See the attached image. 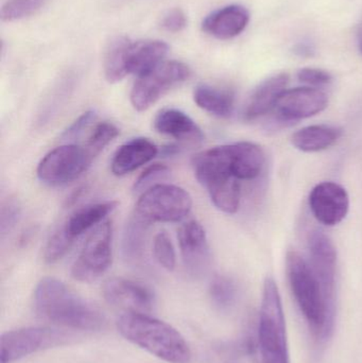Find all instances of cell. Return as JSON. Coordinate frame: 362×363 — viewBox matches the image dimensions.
<instances>
[{
    "label": "cell",
    "instance_id": "6da1fadb",
    "mask_svg": "<svg viewBox=\"0 0 362 363\" xmlns=\"http://www.w3.org/2000/svg\"><path fill=\"white\" fill-rule=\"evenodd\" d=\"M33 304L38 317L61 328L97 332L106 324V315L97 306L53 277H45L36 285Z\"/></svg>",
    "mask_w": 362,
    "mask_h": 363
},
{
    "label": "cell",
    "instance_id": "7a4b0ae2",
    "mask_svg": "<svg viewBox=\"0 0 362 363\" xmlns=\"http://www.w3.org/2000/svg\"><path fill=\"white\" fill-rule=\"evenodd\" d=\"M119 334L159 359L191 363L193 354L184 337L174 326L147 313H123L117 319Z\"/></svg>",
    "mask_w": 362,
    "mask_h": 363
},
{
    "label": "cell",
    "instance_id": "3957f363",
    "mask_svg": "<svg viewBox=\"0 0 362 363\" xmlns=\"http://www.w3.org/2000/svg\"><path fill=\"white\" fill-rule=\"evenodd\" d=\"M289 286L306 323L318 338H327L334 325L335 313L329 308L320 283L307 260L297 251L287 252Z\"/></svg>",
    "mask_w": 362,
    "mask_h": 363
},
{
    "label": "cell",
    "instance_id": "277c9868",
    "mask_svg": "<svg viewBox=\"0 0 362 363\" xmlns=\"http://www.w3.org/2000/svg\"><path fill=\"white\" fill-rule=\"evenodd\" d=\"M259 322L261 363H290L282 300L272 277L264 281Z\"/></svg>",
    "mask_w": 362,
    "mask_h": 363
},
{
    "label": "cell",
    "instance_id": "5b68a950",
    "mask_svg": "<svg viewBox=\"0 0 362 363\" xmlns=\"http://www.w3.org/2000/svg\"><path fill=\"white\" fill-rule=\"evenodd\" d=\"M191 207L193 200L186 190L162 183L140 194L136 203L135 213L150 224L179 222L188 216Z\"/></svg>",
    "mask_w": 362,
    "mask_h": 363
},
{
    "label": "cell",
    "instance_id": "8992f818",
    "mask_svg": "<svg viewBox=\"0 0 362 363\" xmlns=\"http://www.w3.org/2000/svg\"><path fill=\"white\" fill-rule=\"evenodd\" d=\"M64 330L46 326H31L4 333L0 338V363H13L52 347L69 342Z\"/></svg>",
    "mask_w": 362,
    "mask_h": 363
},
{
    "label": "cell",
    "instance_id": "52a82bcc",
    "mask_svg": "<svg viewBox=\"0 0 362 363\" xmlns=\"http://www.w3.org/2000/svg\"><path fill=\"white\" fill-rule=\"evenodd\" d=\"M95 159L84 145H63L45 155L38 164L36 174L43 183L66 185L80 178Z\"/></svg>",
    "mask_w": 362,
    "mask_h": 363
},
{
    "label": "cell",
    "instance_id": "ba28073f",
    "mask_svg": "<svg viewBox=\"0 0 362 363\" xmlns=\"http://www.w3.org/2000/svg\"><path fill=\"white\" fill-rule=\"evenodd\" d=\"M191 76L188 66L182 62H163L148 74L137 78L131 91V104L138 112L152 106L162 96Z\"/></svg>",
    "mask_w": 362,
    "mask_h": 363
},
{
    "label": "cell",
    "instance_id": "9c48e42d",
    "mask_svg": "<svg viewBox=\"0 0 362 363\" xmlns=\"http://www.w3.org/2000/svg\"><path fill=\"white\" fill-rule=\"evenodd\" d=\"M113 228L110 221H103L89 235L72 267V277L80 283L89 284L99 279L112 264Z\"/></svg>",
    "mask_w": 362,
    "mask_h": 363
},
{
    "label": "cell",
    "instance_id": "30bf717a",
    "mask_svg": "<svg viewBox=\"0 0 362 363\" xmlns=\"http://www.w3.org/2000/svg\"><path fill=\"white\" fill-rule=\"evenodd\" d=\"M327 94L317 87H295L286 89L278 98L273 111V125H293L302 119L318 115L327 108Z\"/></svg>",
    "mask_w": 362,
    "mask_h": 363
},
{
    "label": "cell",
    "instance_id": "8fae6325",
    "mask_svg": "<svg viewBox=\"0 0 362 363\" xmlns=\"http://www.w3.org/2000/svg\"><path fill=\"white\" fill-rule=\"evenodd\" d=\"M310 264L322 288L329 308L335 313L337 251L329 236L320 230L310 233L307 239Z\"/></svg>",
    "mask_w": 362,
    "mask_h": 363
},
{
    "label": "cell",
    "instance_id": "7c38bea8",
    "mask_svg": "<svg viewBox=\"0 0 362 363\" xmlns=\"http://www.w3.org/2000/svg\"><path fill=\"white\" fill-rule=\"evenodd\" d=\"M104 300L123 313H149L155 306V296L144 284L123 277H113L102 286Z\"/></svg>",
    "mask_w": 362,
    "mask_h": 363
},
{
    "label": "cell",
    "instance_id": "4fadbf2b",
    "mask_svg": "<svg viewBox=\"0 0 362 363\" xmlns=\"http://www.w3.org/2000/svg\"><path fill=\"white\" fill-rule=\"evenodd\" d=\"M310 211L323 225L335 226L346 219L350 209V196L344 186L335 182H322L312 188Z\"/></svg>",
    "mask_w": 362,
    "mask_h": 363
},
{
    "label": "cell",
    "instance_id": "5bb4252c",
    "mask_svg": "<svg viewBox=\"0 0 362 363\" xmlns=\"http://www.w3.org/2000/svg\"><path fill=\"white\" fill-rule=\"evenodd\" d=\"M178 239L186 272L195 279L203 277L210 264V245L203 226L191 220L181 226Z\"/></svg>",
    "mask_w": 362,
    "mask_h": 363
},
{
    "label": "cell",
    "instance_id": "9a60e30c",
    "mask_svg": "<svg viewBox=\"0 0 362 363\" xmlns=\"http://www.w3.org/2000/svg\"><path fill=\"white\" fill-rule=\"evenodd\" d=\"M288 74H274L259 85L244 106L242 117L246 121H256L273 111L280 96L287 89Z\"/></svg>",
    "mask_w": 362,
    "mask_h": 363
},
{
    "label": "cell",
    "instance_id": "2e32d148",
    "mask_svg": "<svg viewBox=\"0 0 362 363\" xmlns=\"http://www.w3.org/2000/svg\"><path fill=\"white\" fill-rule=\"evenodd\" d=\"M250 14L244 6L231 4L215 11L202 23V29L218 40H231L244 31Z\"/></svg>",
    "mask_w": 362,
    "mask_h": 363
},
{
    "label": "cell",
    "instance_id": "e0dca14e",
    "mask_svg": "<svg viewBox=\"0 0 362 363\" xmlns=\"http://www.w3.org/2000/svg\"><path fill=\"white\" fill-rule=\"evenodd\" d=\"M159 153L157 145L148 138H133L116 151L111 163V169L115 176H125L152 161Z\"/></svg>",
    "mask_w": 362,
    "mask_h": 363
},
{
    "label": "cell",
    "instance_id": "ac0fdd59",
    "mask_svg": "<svg viewBox=\"0 0 362 363\" xmlns=\"http://www.w3.org/2000/svg\"><path fill=\"white\" fill-rule=\"evenodd\" d=\"M154 129L163 135L189 144H197L204 138L199 125L186 113L176 108L161 111L155 117Z\"/></svg>",
    "mask_w": 362,
    "mask_h": 363
},
{
    "label": "cell",
    "instance_id": "d6986e66",
    "mask_svg": "<svg viewBox=\"0 0 362 363\" xmlns=\"http://www.w3.org/2000/svg\"><path fill=\"white\" fill-rule=\"evenodd\" d=\"M168 49L169 47L163 40L130 42L127 49L128 72L129 74H135L137 78L148 74L163 63Z\"/></svg>",
    "mask_w": 362,
    "mask_h": 363
},
{
    "label": "cell",
    "instance_id": "ffe728a7",
    "mask_svg": "<svg viewBox=\"0 0 362 363\" xmlns=\"http://www.w3.org/2000/svg\"><path fill=\"white\" fill-rule=\"evenodd\" d=\"M232 147L236 178L240 181H253L259 178L266 165L263 148L250 142L235 143Z\"/></svg>",
    "mask_w": 362,
    "mask_h": 363
},
{
    "label": "cell",
    "instance_id": "44dd1931",
    "mask_svg": "<svg viewBox=\"0 0 362 363\" xmlns=\"http://www.w3.org/2000/svg\"><path fill=\"white\" fill-rule=\"evenodd\" d=\"M341 136L342 130L333 125H308L295 132L291 143L303 152H320L333 147Z\"/></svg>",
    "mask_w": 362,
    "mask_h": 363
},
{
    "label": "cell",
    "instance_id": "7402d4cb",
    "mask_svg": "<svg viewBox=\"0 0 362 363\" xmlns=\"http://www.w3.org/2000/svg\"><path fill=\"white\" fill-rule=\"evenodd\" d=\"M116 206L117 202L115 201H104L81 207L68 218L64 226L68 234L76 239L94 226L101 224L106 216L112 213Z\"/></svg>",
    "mask_w": 362,
    "mask_h": 363
},
{
    "label": "cell",
    "instance_id": "603a6c76",
    "mask_svg": "<svg viewBox=\"0 0 362 363\" xmlns=\"http://www.w3.org/2000/svg\"><path fill=\"white\" fill-rule=\"evenodd\" d=\"M193 100L200 108L215 116L227 118L233 114L234 95L231 91L201 84L196 87Z\"/></svg>",
    "mask_w": 362,
    "mask_h": 363
},
{
    "label": "cell",
    "instance_id": "cb8c5ba5",
    "mask_svg": "<svg viewBox=\"0 0 362 363\" xmlns=\"http://www.w3.org/2000/svg\"><path fill=\"white\" fill-rule=\"evenodd\" d=\"M217 208L225 213H235L239 208L242 186L236 178H223L208 182L203 186Z\"/></svg>",
    "mask_w": 362,
    "mask_h": 363
},
{
    "label": "cell",
    "instance_id": "d4e9b609",
    "mask_svg": "<svg viewBox=\"0 0 362 363\" xmlns=\"http://www.w3.org/2000/svg\"><path fill=\"white\" fill-rule=\"evenodd\" d=\"M150 223L134 213L125 225L123 238V253L131 262H140L146 247L147 230Z\"/></svg>",
    "mask_w": 362,
    "mask_h": 363
},
{
    "label": "cell",
    "instance_id": "484cf974",
    "mask_svg": "<svg viewBox=\"0 0 362 363\" xmlns=\"http://www.w3.org/2000/svg\"><path fill=\"white\" fill-rule=\"evenodd\" d=\"M131 40L125 36L113 38L104 57V74L110 83H117L129 74L127 68V49Z\"/></svg>",
    "mask_w": 362,
    "mask_h": 363
},
{
    "label": "cell",
    "instance_id": "4316f807",
    "mask_svg": "<svg viewBox=\"0 0 362 363\" xmlns=\"http://www.w3.org/2000/svg\"><path fill=\"white\" fill-rule=\"evenodd\" d=\"M208 294L215 308L225 313L231 311L237 301V286L230 277L216 275L210 281Z\"/></svg>",
    "mask_w": 362,
    "mask_h": 363
},
{
    "label": "cell",
    "instance_id": "83f0119b",
    "mask_svg": "<svg viewBox=\"0 0 362 363\" xmlns=\"http://www.w3.org/2000/svg\"><path fill=\"white\" fill-rule=\"evenodd\" d=\"M74 238L68 234L65 226H59L47 240L44 259L47 264H55L61 260L74 245Z\"/></svg>",
    "mask_w": 362,
    "mask_h": 363
},
{
    "label": "cell",
    "instance_id": "f1b7e54d",
    "mask_svg": "<svg viewBox=\"0 0 362 363\" xmlns=\"http://www.w3.org/2000/svg\"><path fill=\"white\" fill-rule=\"evenodd\" d=\"M119 135V129L112 123H99L97 127L91 132V136L89 140L85 143L84 146L86 147L87 150L97 157L101 153V151L106 148L108 145H110L117 136Z\"/></svg>",
    "mask_w": 362,
    "mask_h": 363
},
{
    "label": "cell",
    "instance_id": "f546056e",
    "mask_svg": "<svg viewBox=\"0 0 362 363\" xmlns=\"http://www.w3.org/2000/svg\"><path fill=\"white\" fill-rule=\"evenodd\" d=\"M153 253L157 262L167 271H174L176 264V254L171 238L166 232L155 235Z\"/></svg>",
    "mask_w": 362,
    "mask_h": 363
},
{
    "label": "cell",
    "instance_id": "4dcf8cb0",
    "mask_svg": "<svg viewBox=\"0 0 362 363\" xmlns=\"http://www.w3.org/2000/svg\"><path fill=\"white\" fill-rule=\"evenodd\" d=\"M45 0H8L1 9L4 21H15L34 14Z\"/></svg>",
    "mask_w": 362,
    "mask_h": 363
},
{
    "label": "cell",
    "instance_id": "1f68e13d",
    "mask_svg": "<svg viewBox=\"0 0 362 363\" xmlns=\"http://www.w3.org/2000/svg\"><path fill=\"white\" fill-rule=\"evenodd\" d=\"M169 174L170 169L167 166L162 165V164L151 165L138 177L137 180L134 184V192L135 194H144L150 188L162 184L161 182L165 181L169 177Z\"/></svg>",
    "mask_w": 362,
    "mask_h": 363
},
{
    "label": "cell",
    "instance_id": "d6a6232c",
    "mask_svg": "<svg viewBox=\"0 0 362 363\" xmlns=\"http://www.w3.org/2000/svg\"><path fill=\"white\" fill-rule=\"evenodd\" d=\"M298 79L302 83L314 87L323 86L333 81V77L329 72L318 68H303L298 72Z\"/></svg>",
    "mask_w": 362,
    "mask_h": 363
},
{
    "label": "cell",
    "instance_id": "836d02e7",
    "mask_svg": "<svg viewBox=\"0 0 362 363\" xmlns=\"http://www.w3.org/2000/svg\"><path fill=\"white\" fill-rule=\"evenodd\" d=\"M96 113L94 111H87L79 116L65 131L62 134V138L65 140H76L87 129L89 125L95 121Z\"/></svg>",
    "mask_w": 362,
    "mask_h": 363
},
{
    "label": "cell",
    "instance_id": "e575fe53",
    "mask_svg": "<svg viewBox=\"0 0 362 363\" xmlns=\"http://www.w3.org/2000/svg\"><path fill=\"white\" fill-rule=\"evenodd\" d=\"M187 26V17L181 9L169 11L162 19V27L166 31L178 33Z\"/></svg>",
    "mask_w": 362,
    "mask_h": 363
},
{
    "label": "cell",
    "instance_id": "d590c367",
    "mask_svg": "<svg viewBox=\"0 0 362 363\" xmlns=\"http://www.w3.org/2000/svg\"><path fill=\"white\" fill-rule=\"evenodd\" d=\"M19 208L15 203H9L4 209H2L1 216V232L6 234L9 232L18 220Z\"/></svg>",
    "mask_w": 362,
    "mask_h": 363
},
{
    "label": "cell",
    "instance_id": "8d00e7d4",
    "mask_svg": "<svg viewBox=\"0 0 362 363\" xmlns=\"http://www.w3.org/2000/svg\"><path fill=\"white\" fill-rule=\"evenodd\" d=\"M315 49L310 44H299L295 48V53L299 57H310L314 55Z\"/></svg>",
    "mask_w": 362,
    "mask_h": 363
},
{
    "label": "cell",
    "instance_id": "74e56055",
    "mask_svg": "<svg viewBox=\"0 0 362 363\" xmlns=\"http://www.w3.org/2000/svg\"><path fill=\"white\" fill-rule=\"evenodd\" d=\"M358 45H359V50H361L362 55V26L361 30L358 32Z\"/></svg>",
    "mask_w": 362,
    "mask_h": 363
}]
</instances>
